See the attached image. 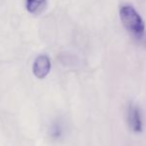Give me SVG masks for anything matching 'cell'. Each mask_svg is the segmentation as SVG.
I'll use <instances>...</instances> for the list:
<instances>
[{
  "label": "cell",
  "mask_w": 146,
  "mask_h": 146,
  "mask_svg": "<svg viewBox=\"0 0 146 146\" xmlns=\"http://www.w3.org/2000/svg\"><path fill=\"white\" fill-rule=\"evenodd\" d=\"M120 19L124 27L137 39H140L144 34V23L136 10L130 5H123L120 8Z\"/></svg>",
  "instance_id": "cell-1"
},
{
  "label": "cell",
  "mask_w": 146,
  "mask_h": 146,
  "mask_svg": "<svg viewBox=\"0 0 146 146\" xmlns=\"http://www.w3.org/2000/svg\"><path fill=\"white\" fill-rule=\"evenodd\" d=\"M127 121L131 130L135 133L143 131V120L140 108L134 104H129L127 108Z\"/></svg>",
  "instance_id": "cell-2"
},
{
  "label": "cell",
  "mask_w": 146,
  "mask_h": 146,
  "mask_svg": "<svg viewBox=\"0 0 146 146\" xmlns=\"http://www.w3.org/2000/svg\"><path fill=\"white\" fill-rule=\"evenodd\" d=\"M51 71V61L46 55H40L33 64V74L38 79H44Z\"/></svg>",
  "instance_id": "cell-3"
},
{
  "label": "cell",
  "mask_w": 146,
  "mask_h": 146,
  "mask_svg": "<svg viewBox=\"0 0 146 146\" xmlns=\"http://www.w3.org/2000/svg\"><path fill=\"white\" fill-rule=\"evenodd\" d=\"M47 0H26V8L31 14L39 15L45 10Z\"/></svg>",
  "instance_id": "cell-4"
},
{
  "label": "cell",
  "mask_w": 146,
  "mask_h": 146,
  "mask_svg": "<svg viewBox=\"0 0 146 146\" xmlns=\"http://www.w3.org/2000/svg\"><path fill=\"white\" fill-rule=\"evenodd\" d=\"M51 137L54 139H60L64 134V127L60 122H55L50 129Z\"/></svg>",
  "instance_id": "cell-5"
}]
</instances>
